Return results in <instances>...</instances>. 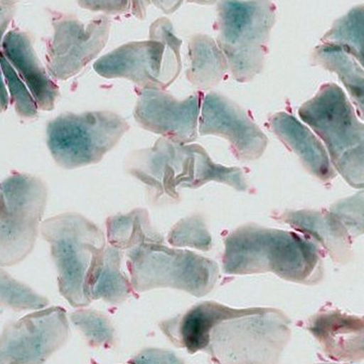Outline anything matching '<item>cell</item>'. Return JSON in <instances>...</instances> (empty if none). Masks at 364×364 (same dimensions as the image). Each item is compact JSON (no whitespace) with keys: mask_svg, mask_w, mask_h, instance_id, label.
I'll return each instance as SVG.
<instances>
[{"mask_svg":"<svg viewBox=\"0 0 364 364\" xmlns=\"http://www.w3.org/2000/svg\"><path fill=\"white\" fill-rule=\"evenodd\" d=\"M127 267L136 294L174 289L202 297L214 289L219 265L193 251L146 243L127 251Z\"/></svg>","mask_w":364,"mask_h":364,"instance_id":"obj_8","label":"cell"},{"mask_svg":"<svg viewBox=\"0 0 364 364\" xmlns=\"http://www.w3.org/2000/svg\"><path fill=\"white\" fill-rule=\"evenodd\" d=\"M269 127L283 144L296 154L312 176L325 182L335 178L336 171L326 149L296 117L288 112H278L269 119Z\"/></svg>","mask_w":364,"mask_h":364,"instance_id":"obj_19","label":"cell"},{"mask_svg":"<svg viewBox=\"0 0 364 364\" xmlns=\"http://www.w3.org/2000/svg\"><path fill=\"white\" fill-rule=\"evenodd\" d=\"M299 114L324 142L336 170L353 188H363V123L343 89L324 84Z\"/></svg>","mask_w":364,"mask_h":364,"instance_id":"obj_3","label":"cell"},{"mask_svg":"<svg viewBox=\"0 0 364 364\" xmlns=\"http://www.w3.org/2000/svg\"><path fill=\"white\" fill-rule=\"evenodd\" d=\"M123 251L107 245L95 258L87 276L86 296L90 301H101L114 306L137 296L127 274L122 270Z\"/></svg>","mask_w":364,"mask_h":364,"instance_id":"obj_20","label":"cell"},{"mask_svg":"<svg viewBox=\"0 0 364 364\" xmlns=\"http://www.w3.org/2000/svg\"><path fill=\"white\" fill-rule=\"evenodd\" d=\"M70 336L60 306L38 310L5 324L0 333V364H43Z\"/></svg>","mask_w":364,"mask_h":364,"instance_id":"obj_12","label":"cell"},{"mask_svg":"<svg viewBox=\"0 0 364 364\" xmlns=\"http://www.w3.org/2000/svg\"><path fill=\"white\" fill-rule=\"evenodd\" d=\"M125 170L144 184L154 204L178 203L179 188H199L210 181L227 184L238 191L248 189L242 168L213 163L201 146L179 145L163 137L153 147L130 154Z\"/></svg>","mask_w":364,"mask_h":364,"instance_id":"obj_2","label":"cell"},{"mask_svg":"<svg viewBox=\"0 0 364 364\" xmlns=\"http://www.w3.org/2000/svg\"><path fill=\"white\" fill-rule=\"evenodd\" d=\"M276 12L271 1H222L218 5L216 43L235 80L245 83L262 71Z\"/></svg>","mask_w":364,"mask_h":364,"instance_id":"obj_6","label":"cell"},{"mask_svg":"<svg viewBox=\"0 0 364 364\" xmlns=\"http://www.w3.org/2000/svg\"><path fill=\"white\" fill-rule=\"evenodd\" d=\"M314 63L339 76L363 114V66L338 46L323 43L314 50Z\"/></svg>","mask_w":364,"mask_h":364,"instance_id":"obj_23","label":"cell"},{"mask_svg":"<svg viewBox=\"0 0 364 364\" xmlns=\"http://www.w3.org/2000/svg\"><path fill=\"white\" fill-rule=\"evenodd\" d=\"M0 68L4 75L5 86L9 92L10 104L14 107L18 117L24 120L35 119L38 117L40 110L29 91L18 78L17 74L13 70L1 51H0Z\"/></svg>","mask_w":364,"mask_h":364,"instance_id":"obj_28","label":"cell"},{"mask_svg":"<svg viewBox=\"0 0 364 364\" xmlns=\"http://www.w3.org/2000/svg\"><path fill=\"white\" fill-rule=\"evenodd\" d=\"M48 193L32 174L13 173L0 182V267L21 263L34 250Z\"/></svg>","mask_w":364,"mask_h":364,"instance_id":"obj_10","label":"cell"},{"mask_svg":"<svg viewBox=\"0 0 364 364\" xmlns=\"http://www.w3.org/2000/svg\"><path fill=\"white\" fill-rule=\"evenodd\" d=\"M50 304L47 297L41 296L30 286L13 278L9 272L0 267V306L14 310L45 309Z\"/></svg>","mask_w":364,"mask_h":364,"instance_id":"obj_26","label":"cell"},{"mask_svg":"<svg viewBox=\"0 0 364 364\" xmlns=\"http://www.w3.org/2000/svg\"><path fill=\"white\" fill-rule=\"evenodd\" d=\"M330 211L339 218L353 240L363 235V192L337 202Z\"/></svg>","mask_w":364,"mask_h":364,"instance_id":"obj_29","label":"cell"},{"mask_svg":"<svg viewBox=\"0 0 364 364\" xmlns=\"http://www.w3.org/2000/svg\"><path fill=\"white\" fill-rule=\"evenodd\" d=\"M40 232L50 245L61 296L76 309L88 306L87 276L95 258L106 248V235L78 213L48 218L41 224Z\"/></svg>","mask_w":364,"mask_h":364,"instance_id":"obj_5","label":"cell"},{"mask_svg":"<svg viewBox=\"0 0 364 364\" xmlns=\"http://www.w3.org/2000/svg\"><path fill=\"white\" fill-rule=\"evenodd\" d=\"M69 319L90 347L107 350L117 346V331L112 320L102 312L82 307L69 315Z\"/></svg>","mask_w":364,"mask_h":364,"instance_id":"obj_25","label":"cell"},{"mask_svg":"<svg viewBox=\"0 0 364 364\" xmlns=\"http://www.w3.org/2000/svg\"><path fill=\"white\" fill-rule=\"evenodd\" d=\"M324 252L294 232L247 224L225 238L223 271L227 275L273 273L292 283L315 286L324 277Z\"/></svg>","mask_w":364,"mask_h":364,"instance_id":"obj_1","label":"cell"},{"mask_svg":"<svg viewBox=\"0 0 364 364\" xmlns=\"http://www.w3.org/2000/svg\"><path fill=\"white\" fill-rule=\"evenodd\" d=\"M276 220L286 223L304 237L320 243L337 264H348L353 257V237L339 218L327 210L284 211Z\"/></svg>","mask_w":364,"mask_h":364,"instance_id":"obj_18","label":"cell"},{"mask_svg":"<svg viewBox=\"0 0 364 364\" xmlns=\"http://www.w3.org/2000/svg\"><path fill=\"white\" fill-rule=\"evenodd\" d=\"M53 37L46 43V68L48 75L66 81L80 73L109 42L112 20L100 15L84 24L75 15L48 10Z\"/></svg>","mask_w":364,"mask_h":364,"instance_id":"obj_11","label":"cell"},{"mask_svg":"<svg viewBox=\"0 0 364 364\" xmlns=\"http://www.w3.org/2000/svg\"><path fill=\"white\" fill-rule=\"evenodd\" d=\"M363 317L346 314L328 305L304 324L328 358L348 364L363 360Z\"/></svg>","mask_w":364,"mask_h":364,"instance_id":"obj_15","label":"cell"},{"mask_svg":"<svg viewBox=\"0 0 364 364\" xmlns=\"http://www.w3.org/2000/svg\"><path fill=\"white\" fill-rule=\"evenodd\" d=\"M129 129L114 112H64L48 122L46 141L56 165L74 170L100 163Z\"/></svg>","mask_w":364,"mask_h":364,"instance_id":"obj_9","label":"cell"},{"mask_svg":"<svg viewBox=\"0 0 364 364\" xmlns=\"http://www.w3.org/2000/svg\"><path fill=\"white\" fill-rule=\"evenodd\" d=\"M78 4L82 9L107 14L124 13L132 7V1H78Z\"/></svg>","mask_w":364,"mask_h":364,"instance_id":"obj_31","label":"cell"},{"mask_svg":"<svg viewBox=\"0 0 364 364\" xmlns=\"http://www.w3.org/2000/svg\"><path fill=\"white\" fill-rule=\"evenodd\" d=\"M209 364H212V363H209Z\"/></svg>","mask_w":364,"mask_h":364,"instance_id":"obj_35","label":"cell"},{"mask_svg":"<svg viewBox=\"0 0 364 364\" xmlns=\"http://www.w3.org/2000/svg\"><path fill=\"white\" fill-rule=\"evenodd\" d=\"M128 364H186L176 353L163 348H148L133 356Z\"/></svg>","mask_w":364,"mask_h":364,"instance_id":"obj_30","label":"cell"},{"mask_svg":"<svg viewBox=\"0 0 364 364\" xmlns=\"http://www.w3.org/2000/svg\"><path fill=\"white\" fill-rule=\"evenodd\" d=\"M106 230L109 245L122 251L132 250L146 243H165V237L153 227L144 208L107 218Z\"/></svg>","mask_w":364,"mask_h":364,"instance_id":"obj_22","label":"cell"},{"mask_svg":"<svg viewBox=\"0 0 364 364\" xmlns=\"http://www.w3.org/2000/svg\"><path fill=\"white\" fill-rule=\"evenodd\" d=\"M168 242L174 247H191L201 251H209L213 246L211 235L200 215L179 220L168 232Z\"/></svg>","mask_w":364,"mask_h":364,"instance_id":"obj_27","label":"cell"},{"mask_svg":"<svg viewBox=\"0 0 364 364\" xmlns=\"http://www.w3.org/2000/svg\"><path fill=\"white\" fill-rule=\"evenodd\" d=\"M149 33L150 40L124 43L102 56L95 71L107 79H127L139 90L165 91L181 73L182 41L166 18L152 23Z\"/></svg>","mask_w":364,"mask_h":364,"instance_id":"obj_7","label":"cell"},{"mask_svg":"<svg viewBox=\"0 0 364 364\" xmlns=\"http://www.w3.org/2000/svg\"><path fill=\"white\" fill-rule=\"evenodd\" d=\"M201 136H219L229 141L230 150L242 161L262 157L269 140L245 110L227 97L209 93L202 101L198 122Z\"/></svg>","mask_w":364,"mask_h":364,"instance_id":"obj_14","label":"cell"},{"mask_svg":"<svg viewBox=\"0 0 364 364\" xmlns=\"http://www.w3.org/2000/svg\"><path fill=\"white\" fill-rule=\"evenodd\" d=\"M16 13V1H0V48Z\"/></svg>","mask_w":364,"mask_h":364,"instance_id":"obj_32","label":"cell"},{"mask_svg":"<svg viewBox=\"0 0 364 364\" xmlns=\"http://www.w3.org/2000/svg\"><path fill=\"white\" fill-rule=\"evenodd\" d=\"M203 94L178 101L164 90H139L134 119L143 129L179 145H189L198 137V122Z\"/></svg>","mask_w":364,"mask_h":364,"instance_id":"obj_13","label":"cell"},{"mask_svg":"<svg viewBox=\"0 0 364 364\" xmlns=\"http://www.w3.org/2000/svg\"><path fill=\"white\" fill-rule=\"evenodd\" d=\"M0 51L29 91L38 110L55 109V102L60 97V87L41 63L32 36L19 29L10 30L5 35Z\"/></svg>","mask_w":364,"mask_h":364,"instance_id":"obj_16","label":"cell"},{"mask_svg":"<svg viewBox=\"0 0 364 364\" xmlns=\"http://www.w3.org/2000/svg\"><path fill=\"white\" fill-rule=\"evenodd\" d=\"M322 41L326 45L342 48L363 66V5L338 19Z\"/></svg>","mask_w":364,"mask_h":364,"instance_id":"obj_24","label":"cell"},{"mask_svg":"<svg viewBox=\"0 0 364 364\" xmlns=\"http://www.w3.org/2000/svg\"><path fill=\"white\" fill-rule=\"evenodd\" d=\"M10 104L9 95L7 92L1 68H0V114H4L9 109Z\"/></svg>","mask_w":364,"mask_h":364,"instance_id":"obj_33","label":"cell"},{"mask_svg":"<svg viewBox=\"0 0 364 364\" xmlns=\"http://www.w3.org/2000/svg\"><path fill=\"white\" fill-rule=\"evenodd\" d=\"M250 309H232L218 302L205 301L194 305L186 314L159 323V327L176 347L186 348L194 355L207 350L210 334L218 323L240 316Z\"/></svg>","mask_w":364,"mask_h":364,"instance_id":"obj_17","label":"cell"},{"mask_svg":"<svg viewBox=\"0 0 364 364\" xmlns=\"http://www.w3.org/2000/svg\"><path fill=\"white\" fill-rule=\"evenodd\" d=\"M291 324L281 310L253 307L218 323L205 352L212 364H278L291 341Z\"/></svg>","mask_w":364,"mask_h":364,"instance_id":"obj_4","label":"cell"},{"mask_svg":"<svg viewBox=\"0 0 364 364\" xmlns=\"http://www.w3.org/2000/svg\"><path fill=\"white\" fill-rule=\"evenodd\" d=\"M316 364H348V363H316Z\"/></svg>","mask_w":364,"mask_h":364,"instance_id":"obj_34","label":"cell"},{"mask_svg":"<svg viewBox=\"0 0 364 364\" xmlns=\"http://www.w3.org/2000/svg\"><path fill=\"white\" fill-rule=\"evenodd\" d=\"M229 71L224 53L209 36L196 34L188 42L187 80L200 90L218 85Z\"/></svg>","mask_w":364,"mask_h":364,"instance_id":"obj_21","label":"cell"}]
</instances>
